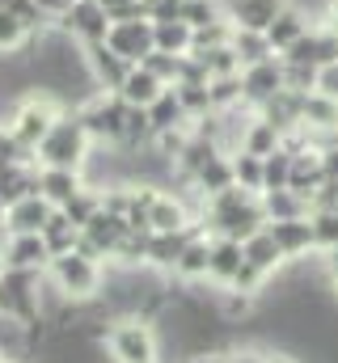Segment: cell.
<instances>
[{
    "instance_id": "6da1fadb",
    "label": "cell",
    "mask_w": 338,
    "mask_h": 363,
    "mask_svg": "<svg viewBox=\"0 0 338 363\" xmlns=\"http://www.w3.org/2000/svg\"><path fill=\"white\" fill-rule=\"evenodd\" d=\"M89 144L93 140H89L84 123L77 118V110H64L34 157H38V165H51V169H84L89 165Z\"/></svg>"
},
{
    "instance_id": "7a4b0ae2",
    "label": "cell",
    "mask_w": 338,
    "mask_h": 363,
    "mask_svg": "<svg viewBox=\"0 0 338 363\" xmlns=\"http://www.w3.org/2000/svg\"><path fill=\"white\" fill-rule=\"evenodd\" d=\"M47 279L60 287V296H68L72 304H81V300H93V296L102 291L106 271H102L97 258H84L81 250H72V254H55V258H51Z\"/></svg>"
},
{
    "instance_id": "3957f363",
    "label": "cell",
    "mask_w": 338,
    "mask_h": 363,
    "mask_svg": "<svg viewBox=\"0 0 338 363\" xmlns=\"http://www.w3.org/2000/svg\"><path fill=\"white\" fill-rule=\"evenodd\" d=\"M114 363H161V342L148 325V317H123L106 334Z\"/></svg>"
},
{
    "instance_id": "277c9868",
    "label": "cell",
    "mask_w": 338,
    "mask_h": 363,
    "mask_svg": "<svg viewBox=\"0 0 338 363\" xmlns=\"http://www.w3.org/2000/svg\"><path fill=\"white\" fill-rule=\"evenodd\" d=\"M77 118L84 123L89 140L97 144H123V131H127V101L119 93H93L89 101L72 106Z\"/></svg>"
},
{
    "instance_id": "5b68a950",
    "label": "cell",
    "mask_w": 338,
    "mask_h": 363,
    "mask_svg": "<svg viewBox=\"0 0 338 363\" xmlns=\"http://www.w3.org/2000/svg\"><path fill=\"white\" fill-rule=\"evenodd\" d=\"M60 114H64V110H60V101H55L51 93H34V97H26V101L13 110L9 131L17 135V144H21V148L38 152V144L47 140V131L55 127V118H60Z\"/></svg>"
},
{
    "instance_id": "8992f818",
    "label": "cell",
    "mask_w": 338,
    "mask_h": 363,
    "mask_svg": "<svg viewBox=\"0 0 338 363\" xmlns=\"http://www.w3.org/2000/svg\"><path fill=\"white\" fill-rule=\"evenodd\" d=\"M106 47L119 51L127 64H144V55L157 51V26H153V17L110 21V30H106Z\"/></svg>"
},
{
    "instance_id": "52a82bcc",
    "label": "cell",
    "mask_w": 338,
    "mask_h": 363,
    "mask_svg": "<svg viewBox=\"0 0 338 363\" xmlns=\"http://www.w3.org/2000/svg\"><path fill=\"white\" fill-rule=\"evenodd\" d=\"M60 30H68L81 47L89 43H106V30H110V13L102 0H77L64 17H60Z\"/></svg>"
},
{
    "instance_id": "ba28073f",
    "label": "cell",
    "mask_w": 338,
    "mask_h": 363,
    "mask_svg": "<svg viewBox=\"0 0 338 363\" xmlns=\"http://www.w3.org/2000/svg\"><path fill=\"white\" fill-rule=\"evenodd\" d=\"M279 89H283V55H271V60L250 64L241 72V93H246V106L250 110H258L262 101H271Z\"/></svg>"
},
{
    "instance_id": "9c48e42d",
    "label": "cell",
    "mask_w": 338,
    "mask_h": 363,
    "mask_svg": "<svg viewBox=\"0 0 338 363\" xmlns=\"http://www.w3.org/2000/svg\"><path fill=\"white\" fill-rule=\"evenodd\" d=\"M47 267H51V250L43 233H9L4 271H47Z\"/></svg>"
},
{
    "instance_id": "30bf717a",
    "label": "cell",
    "mask_w": 338,
    "mask_h": 363,
    "mask_svg": "<svg viewBox=\"0 0 338 363\" xmlns=\"http://www.w3.org/2000/svg\"><path fill=\"white\" fill-rule=\"evenodd\" d=\"M84 60H89V72H93V81H97L102 93H119L123 81H127V72L136 68V64H127L119 51H110L106 43H89V47H84Z\"/></svg>"
},
{
    "instance_id": "8fae6325",
    "label": "cell",
    "mask_w": 338,
    "mask_h": 363,
    "mask_svg": "<svg viewBox=\"0 0 338 363\" xmlns=\"http://www.w3.org/2000/svg\"><path fill=\"white\" fill-rule=\"evenodd\" d=\"M51 216H55V203L47 194H26L13 207H4V228L9 233H43Z\"/></svg>"
},
{
    "instance_id": "7c38bea8",
    "label": "cell",
    "mask_w": 338,
    "mask_h": 363,
    "mask_svg": "<svg viewBox=\"0 0 338 363\" xmlns=\"http://www.w3.org/2000/svg\"><path fill=\"white\" fill-rule=\"evenodd\" d=\"M266 228L279 241L283 258H305V254L317 250V237H313V220L309 216H300V220H271Z\"/></svg>"
},
{
    "instance_id": "4fadbf2b",
    "label": "cell",
    "mask_w": 338,
    "mask_h": 363,
    "mask_svg": "<svg viewBox=\"0 0 338 363\" xmlns=\"http://www.w3.org/2000/svg\"><path fill=\"white\" fill-rule=\"evenodd\" d=\"M190 224H195V211L186 207V199L165 194V190L153 194V203H148V228L153 233H178V228H190Z\"/></svg>"
},
{
    "instance_id": "5bb4252c",
    "label": "cell",
    "mask_w": 338,
    "mask_h": 363,
    "mask_svg": "<svg viewBox=\"0 0 338 363\" xmlns=\"http://www.w3.org/2000/svg\"><path fill=\"white\" fill-rule=\"evenodd\" d=\"M288 9V0H224V13L241 30H271V21Z\"/></svg>"
},
{
    "instance_id": "9a60e30c",
    "label": "cell",
    "mask_w": 338,
    "mask_h": 363,
    "mask_svg": "<svg viewBox=\"0 0 338 363\" xmlns=\"http://www.w3.org/2000/svg\"><path fill=\"white\" fill-rule=\"evenodd\" d=\"M84 186V169H51V165H38V194H47L55 207H68Z\"/></svg>"
},
{
    "instance_id": "2e32d148",
    "label": "cell",
    "mask_w": 338,
    "mask_h": 363,
    "mask_svg": "<svg viewBox=\"0 0 338 363\" xmlns=\"http://www.w3.org/2000/svg\"><path fill=\"white\" fill-rule=\"evenodd\" d=\"M326 182V161H322V148H305V152H296L292 157V174H288V190H296V194H305L309 203H313V194H317V186Z\"/></svg>"
},
{
    "instance_id": "e0dca14e",
    "label": "cell",
    "mask_w": 338,
    "mask_h": 363,
    "mask_svg": "<svg viewBox=\"0 0 338 363\" xmlns=\"http://www.w3.org/2000/svg\"><path fill=\"white\" fill-rule=\"evenodd\" d=\"M241 267H246L241 241H233V237H212V271H207V279L220 283V287H233V279H237Z\"/></svg>"
},
{
    "instance_id": "ac0fdd59",
    "label": "cell",
    "mask_w": 338,
    "mask_h": 363,
    "mask_svg": "<svg viewBox=\"0 0 338 363\" xmlns=\"http://www.w3.org/2000/svg\"><path fill=\"white\" fill-rule=\"evenodd\" d=\"M207 271H212V233L203 228L199 237L186 241V250H182V258H178L173 274L186 279V283H195V279H207Z\"/></svg>"
},
{
    "instance_id": "d6986e66",
    "label": "cell",
    "mask_w": 338,
    "mask_h": 363,
    "mask_svg": "<svg viewBox=\"0 0 338 363\" xmlns=\"http://www.w3.org/2000/svg\"><path fill=\"white\" fill-rule=\"evenodd\" d=\"M309 30H313V26H309V13H305L300 4H292V0H288V9L271 21L266 38H271V47H275V51H288V47H292L300 34H309Z\"/></svg>"
},
{
    "instance_id": "ffe728a7",
    "label": "cell",
    "mask_w": 338,
    "mask_h": 363,
    "mask_svg": "<svg viewBox=\"0 0 338 363\" xmlns=\"http://www.w3.org/2000/svg\"><path fill=\"white\" fill-rule=\"evenodd\" d=\"M262 199V211H266V224L271 220H300V216H313V203L305 199V194H296V190H262L258 194Z\"/></svg>"
},
{
    "instance_id": "44dd1931",
    "label": "cell",
    "mask_w": 338,
    "mask_h": 363,
    "mask_svg": "<svg viewBox=\"0 0 338 363\" xmlns=\"http://www.w3.org/2000/svg\"><path fill=\"white\" fill-rule=\"evenodd\" d=\"M169 85L161 81V77H153L144 64H136L131 72H127V81H123V89H119V97L127 101V106H153L161 93H165Z\"/></svg>"
},
{
    "instance_id": "7402d4cb",
    "label": "cell",
    "mask_w": 338,
    "mask_h": 363,
    "mask_svg": "<svg viewBox=\"0 0 338 363\" xmlns=\"http://www.w3.org/2000/svg\"><path fill=\"white\" fill-rule=\"evenodd\" d=\"M241 250H246V262L250 267H258V271H266V274H275L288 258H283V250H279V241L271 237V228H258L254 237H246L241 241Z\"/></svg>"
},
{
    "instance_id": "603a6c76",
    "label": "cell",
    "mask_w": 338,
    "mask_h": 363,
    "mask_svg": "<svg viewBox=\"0 0 338 363\" xmlns=\"http://www.w3.org/2000/svg\"><path fill=\"white\" fill-rule=\"evenodd\" d=\"M300 127L309 131H338V101L326 93H305V106H300Z\"/></svg>"
},
{
    "instance_id": "cb8c5ba5",
    "label": "cell",
    "mask_w": 338,
    "mask_h": 363,
    "mask_svg": "<svg viewBox=\"0 0 338 363\" xmlns=\"http://www.w3.org/2000/svg\"><path fill=\"white\" fill-rule=\"evenodd\" d=\"M203 199H212V194H220V190H229V186H237V169H233V157L229 152H220L216 161H207L203 169H199V178L190 182Z\"/></svg>"
},
{
    "instance_id": "d4e9b609",
    "label": "cell",
    "mask_w": 338,
    "mask_h": 363,
    "mask_svg": "<svg viewBox=\"0 0 338 363\" xmlns=\"http://www.w3.org/2000/svg\"><path fill=\"white\" fill-rule=\"evenodd\" d=\"M43 241H47L51 258H55V254H72V250L81 245V228L68 220V211H64V207H55V216H51V220H47V228H43Z\"/></svg>"
},
{
    "instance_id": "484cf974",
    "label": "cell",
    "mask_w": 338,
    "mask_h": 363,
    "mask_svg": "<svg viewBox=\"0 0 338 363\" xmlns=\"http://www.w3.org/2000/svg\"><path fill=\"white\" fill-rule=\"evenodd\" d=\"M148 118H153V131H157V135H161V131H173V127H195L190 114L182 110V101H178V89H173V85L148 106Z\"/></svg>"
},
{
    "instance_id": "4316f807",
    "label": "cell",
    "mask_w": 338,
    "mask_h": 363,
    "mask_svg": "<svg viewBox=\"0 0 338 363\" xmlns=\"http://www.w3.org/2000/svg\"><path fill=\"white\" fill-rule=\"evenodd\" d=\"M233 47H237V55H241V64L250 68V64H262V60H271V55H279L275 47H271V38H266V30H233ZM241 68V72H246Z\"/></svg>"
},
{
    "instance_id": "83f0119b",
    "label": "cell",
    "mask_w": 338,
    "mask_h": 363,
    "mask_svg": "<svg viewBox=\"0 0 338 363\" xmlns=\"http://www.w3.org/2000/svg\"><path fill=\"white\" fill-rule=\"evenodd\" d=\"M157 26V51L165 55H186L190 43H195V30L182 21V17H169V21H153Z\"/></svg>"
},
{
    "instance_id": "f1b7e54d",
    "label": "cell",
    "mask_w": 338,
    "mask_h": 363,
    "mask_svg": "<svg viewBox=\"0 0 338 363\" xmlns=\"http://www.w3.org/2000/svg\"><path fill=\"white\" fill-rule=\"evenodd\" d=\"M279 148V127H271L266 118H258L254 114L250 127H246V135H241V148L237 152H254V157H271Z\"/></svg>"
},
{
    "instance_id": "f546056e",
    "label": "cell",
    "mask_w": 338,
    "mask_h": 363,
    "mask_svg": "<svg viewBox=\"0 0 338 363\" xmlns=\"http://www.w3.org/2000/svg\"><path fill=\"white\" fill-rule=\"evenodd\" d=\"M30 30H26V21L13 13V9H0V55H13V51H26L30 47Z\"/></svg>"
},
{
    "instance_id": "4dcf8cb0",
    "label": "cell",
    "mask_w": 338,
    "mask_h": 363,
    "mask_svg": "<svg viewBox=\"0 0 338 363\" xmlns=\"http://www.w3.org/2000/svg\"><path fill=\"white\" fill-rule=\"evenodd\" d=\"M195 55L207 64V72H212V77H241V68H246L233 43H224V47H212V51H195Z\"/></svg>"
},
{
    "instance_id": "1f68e13d",
    "label": "cell",
    "mask_w": 338,
    "mask_h": 363,
    "mask_svg": "<svg viewBox=\"0 0 338 363\" xmlns=\"http://www.w3.org/2000/svg\"><path fill=\"white\" fill-rule=\"evenodd\" d=\"M178 89V101H182V110L190 114V123H199L203 114H212L216 106H212V89H207V81H195V85H173Z\"/></svg>"
},
{
    "instance_id": "d6a6232c",
    "label": "cell",
    "mask_w": 338,
    "mask_h": 363,
    "mask_svg": "<svg viewBox=\"0 0 338 363\" xmlns=\"http://www.w3.org/2000/svg\"><path fill=\"white\" fill-rule=\"evenodd\" d=\"M283 55V64H313V68H322V43H317V26L309 30V34H300L288 51H279Z\"/></svg>"
},
{
    "instance_id": "836d02e7",
    "label": "cell",
    "mask_w": 338,
    "mask_h": 363,
    "mask_svg": "<svg viewBox=\"0 0 338 363\" xmlns=\"http://www.w3.org/2000/svg\"><path fill=\"white\" fill-rule=\"evenodd\" d=\"M288 174H292V152L275 148L271 157H262V190H283Z\"/></svg>"
},
{
    "instance_id": "e575fe53",
    "label": "cell",
    "mask_w": 338,
    "mask_h": 363,
    "mask_svg": "<svg viewBox=\"0 0 338 363\" xmlns=\"http://www.w3.org/2000/svg\"><path fill=\"white\" fill-rule=\"evenodd\" d=\"M220 17H224V4L220 0H182V21L190 30H203V26H212Z\"/></svg>"
},
{
    "instance_id": "d590c367",
    "label": "cell",
    "mask_w": 338,
    "mask_h": 363,
    "mask_svg": "<svg viewBox=\"0 0 338 363\" xmlns=\"http://www.w3.org/2000/svg\"><path fill=\"white\" fill-rule=\"evenodd\" d=\"M207 89H212V106H216V110H233V106H246L241 77H212V81H207Z\"/></svg>"
},
{
    "instance_id": "8d00e7d4",
    "label": "cell",
    "mask_w": 338,
    "mask_h": 363,
    "mask_svg": "<svg viewBox=\"0 0 338 363\" xmlns=\"http://www.w3.org/2000/svg\"><path fill=\"white\" fill-rule=\"evenodd\" d=\"M233 21H229V13L220 17V21H212V26H203V30H195V43H190V51H212V47H224V43H233Z\"/></svg>"
},
{
    "instance_id": "74e56055",
    "label": "cell",
    "mask_w": 338,
    "mask_h": 363,
    "mask_svg": "<svg viewBox=\"0 0 338 363\" xmlns=\"http://www.w3.org/2000/svg\"><path fill=\"white\" fill-rule=\"evenodd\" d=\"M233 169H237V186L262 194V157H254V152H233Z\"/></svg>"
},
{
    "instance_id": "f35d334b",
    "label": "cell",
    "mask_w": 338,
    "mask_h": 363,
    "mask_svg": "<svg viewBox=\"0 0 338 363\" xmlns=\"http://www.w3.org/2000/svg\"><path fill=\"white\" fill-rule=\"evenodd\" d=\"M64 211H68V220H72L77 228H84V224H89V220H93V216L102 211V194H97L93 186H84L81 194H77V199H72V203L64 207Z\"/></svg>"
},
{
    "instance_id": "ab89813d",
    "label": "cell",
    "mask_w": 338,
    "mask_h": 363,
    "mask_svg": "<svg viewBox=\"0 0 338 363\" xmlns=\"http://www.w3.org/2000/svg\"><path fill=\"white\" fill-rule=\"evenodd\" d=\"M313 237H317V250H330L338 245V211H313Z\"/></svg>"
},
{
    "instance_id": "60d3db41",
    "label": "cell",
    "mask_w": 338,
    "mask_h": 363,
    "mask_svg": "<svg viewBox=\"0 0 338 363\" xmlns=\"http://www.w3.org/2000/svg\"><path fill=\"white\" fill-rule=\"evenodd\" d=\"M178 60H182V55H165V51H153V55H144V68H148L153 77H161L165 85H173V81H178Z\"/></svg>"
},
{
    "instance_id": "b9f144b4",
    "label": "cell",
    "mask_w": 338,
    "mask_h": 363,
    "mask_svg": "<svg viewBox=\"0 0 338 363\" xmlns=\"http://www.w3.org/2000/svg\"><path fill=\"white\" fill-rule=\"evenodd\" d=\"M317 93H326V97H334L338 101V60L317 68Z\"/></svg>"
},
{
    "instance_id": "7bdbcfd3",
    "label": "cell",
    "mask_w": 338,
    "mask_h": 363,
    "mask_svg": "<svg viewBox=\"0 0 338 363\" xmlns=\"http://www.w3.org/2000/svg\"><path fill=\"white\" fill-rule=\"evenodd\" d=\"M229 363H271V355L254 351V347H237V351H229Z\"/></svg>"
},
{
    "instance_id": "ee69618b",
    "label": "cell",
    "mask_w": 338,
    "mask_h": 363,
    "mask_svg": "<svg viewBox=\"0 0 338 363\" xmlns=\"http://www.w3.org/2000/svg\"><path fill=\"white\" fill-rule=\"evenodd\" d=\"M34 4H38V9H43V13L51 17V21H60V17H64V13H68V9H72L77 0H34Z\"/></svg>"
},
{
    "instance_id": "f6af8a7d",
    "label": "cell",
    "mask_w": 338,
    "mask_h": 363,
    "mask_svg": "<svg viewBox=\"0 0 338 363\" xmlns=\"http://www.w3.org/2000/svg\"><path fill=\"white\" fill-rule=\"evenodd\" d=\"M182 363H229V355H220V351H195L190 359H182Z\"/></svg>"
},
{
    "instance_id": "bcb514c9",
    "label": "cell",
    "mask_w": 338,
    "mask_h": 363,
    "mask_svg": "<svg viewBox=\"0 0 338 363\" xmlns=\"http://www.w3.org/2000/svg\"><path fill=\"white\" fill-rule=\"evenodd\" d=\"M326 274H330V279H338V245H330V250H326Z\"/></svg>"
},
{
    "instance_id": "7dc6e473",
    "label": "cell",
    "mask_w": 338,
    "mask_h": 363,
    "mask_svg": "<svg viewBox=\"0 0 338 363\" xmlns=\"http://www.w3.org/2000/svg\"><path fill=\"white\" fill-rule=\"evenodd\" d=\"M326 21L338 30V0H330V4H326Z\"/></svg>"
},
{
    "instance_id": "c3c4849f",
    "label": "cell",
    "mask_w": 338,
    "mask_h": 363,
    "mask_svg": "<svg viewBox=\"0 0 338 363\" xmlns=\"http://www.w3.org/2000/svg\"><path fill=\"white\" fill-rule=\"evenodd\" d=\"M4 245H9V228L0 224V271H4Z\"/></svg>"
},
{
    "instance_id": "681fc988",
    "label": "cell",
    "mask_w": 338,
    "mask_h": 363,
    "mask_svg": "<svg viewBox=\"0 0 338 363\" xmlns=\"http://www.w3.org/2000/svg\"><path fill=\"white\" fill-rule=\"evenodd\" d=\"M271 363H292V359H283V355H271Z\"/></svg>"
},
{
    "instance_id": "f907efd6",
    "label": "cell",
    "mask_w": 338,
    "mask_h": 363,
    "mask_svg": "<svg viewBox=\"0 0 338 363\" xmlns=\"http://www.w3.org/2000/svg\"><path fill=\"white\" fill-rule=\"evenodd\" d=\"M9 4H13V0H0V9H9Z\"/></svg>"
},
{
    "instance_id": "816d5d0a",
    "label": "cell",
    "mask_w": 338,
    "mask_h": 363,
    "mask_svg": "<svg viewBox=\"0 0 338 363\" xmlns=\"http://www.w3.org/2000/svg\"><path fill=\"white\" fill-rule=\"evenodd\" d=\"M0 363H9V359H4V351H0Z\"/></svg>"
},
{
    "instance_id": "f5cc1de1",
    "label": "cell",
    "mask_w": 338,
    "mask_h": 363,
    "mask_svg": "<svg viewBox=\"0 0 338 363\" xmlns=\"http://www.w3.org/2000/svg\"><path fill=\"white\" fill-rule=\"evenodd\" d=\"M334 291H338V279H334Z\"/></svg>"
}]
</instances>
